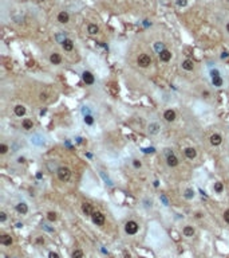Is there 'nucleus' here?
Here are the masks:
<instances>
[{
    "label": "nucleus",
    "mask_w": 229,
    "mask_h": 258,
    "mask_svg": "<svg viewBox=\"0 0 229 258\" xmlns=\"http://www.w3.org/2000/svg\"><path fill=\"white\" fill-rule=\"evenodd\" d=\"M163 119H165V121H168V122H173V121H176V119H177V114H176V112L173 109H166L163 112Z\"/></svg>",
    "instance_id": "nucleus-9"
},
{
    "label": "nucleus",
    "mask_w": 229,
    "mask_h": 258,
    "mask_svg": "<svg viewBox=\"0 0 229 258\" xmlns=\"http://www.w3.org/2000/svg\"><path fill=\"white\" fill-rule=\"evenodd\" d=\"M48 258H60V256L56 251H50V253H48Z\"/></svg>",
    "instance_id": "nucleus-37"
},
{
    "label": "nucleus",
    "mask_w": 229,
    "mask_h": 258,
    "mask_svg": "<svg viewBox=\"0 0 229 258\" xmlns=\"http://www.w3.org/2000/svg\"><path fill=\"white\" fill-rule=\"evenodd\" d=\"M166 164H168L169 167H172V168H174V167H177L179 164L178 157L176 156V155L173 153V151H170V149H166Z\"/></svg>",
    "instance_id": "nucleus-3"
},
{
    "label": "nucleus",
    "mask_w": 229,
    "mask_h": 258,
    "mask_svg": "<svg viewBox=\"0 0 229 258\" xmlns=\"http://www.w3.org/2000/svg\"><path fill=\"white\" fill-rule=\"evenodd\" d=\"M66 39H67V36H66V34H64V32H58L56 35H55V40H56L58 43H60V45H62V43H63Z\"/></svg>",
    "instance_id": "nucleus-27"
},
{
    "label": "nucleus",
    "mask_w": 229,
    "mask_h": 258,
    "mask_svg": "<svg viewBox=\"0 0 229 258\" xmlns=\"http://www.w3.org/2000/svg\"><path fill=\"white\" fill-rule=\"evenodd\" d=\"M83 250L82 249H75V250L71 253V258H83Z\"/></svg>",
    "instance_id": "nucleus-26"
},
{
    "label": "nucleus",
    "mask_w": 229,
    "mask_h": 258,
    "mask_svg": "<svg viewBox=\"0 0 229 258\" xmlns=\"http://www.w3.org/2000/svg\"><path fill=\"white\" fill-rule=\"evenodd\" d=\"M172 51H169L168 49H165L163 51H161L160 54H158V58H160V61L161 62H169L170 59H172Z\"/></svg>",
    "instance_id": "nucleus-13"
},
{
    "label": "nucleus",
    "mask_w": 229,
    "mask_h": 258,
    "mask_svg": "<svg viewBox=\"0 0 229 258\" xmlns=\"http://www.w3.org/2000/svg\"><path fill=\"white\" fill-rule=\"evenodd\" d=\"M217 75H220V71L217 69H214V70L210 71V77H212V78H213V77H217Z\"/></svg>",
    "instance_id": "nucleus-40"
},
{
    "label": "nucleus",
    "mask_w": 229,
    "mask_h": 258,
    "mask_svg": "<svg viewBox=\"0 0 229 258\" xmlns=\"http://www.w3.org/2000/svg\"><path fill=\"white\" fill-rule=\"evenodd\" d=\"M196 216H197V218H201V216H202V214H201V213H197Z\"/></svg>",
    "instance_id": "nucleus-51"
},
{
    "label": "nucleus",
    "mask_w": 229,
    "mask_h": 258,
    "mask_svg": "<svg viewBox=\"0 0 229 258\" xmlns=\"http://www.w3.org/2000/svg\"><path fill=\"white\" fill-rule=\"evenodd\" d=\"M209 142H210V145H213V147H218V145L222 142V136L220 135V133H213V135L209 137Z\"/></svg>",
    "instance_id": "nucleus-8"
},
{
    "label": "nucleus",
    "mask_w": 229,
    "mask_h": 258,
    "mask_svg": "<svg viewBox=\"0 0 229 258\" xmlns=\"http://www.w3.org/2000/svg\"><path fill=\"white\" fill-rule=\"evenodd\" d=\"M30 141L32 142L34 145H38V147H42V145L44 144V137H43L42 135H39V133H36V135H32V136H31Z\"/></svg>",
    "instance_id": "nucleus-10"
},
{
    "label": "nucleus",
    "mask_w": 229,
    "mask_h": 258,
    "mask_svg": "<svg viewBox=\"0 0 229 258\" xmlns=\"http://www.w3.org/2000/svg\"><path fill=\"white\" fill-rule=\"evenodd\" d=\"M56 20L60 24H69L70 23V14L67 11H59L56 15Z\"/></svg>",
    "instance_id": "nucleus-6"
},
{
    "label": "nucleus",
    "mask_w": 229,
    "mask_h": 258,
    "mask_svg": "<svg viewBox=\"0 0 229 258\" xmlns=\"http://www.w3.org/2000/svg\"><path fill=\"white\" fill-rule=\"evenodd\" d=\"M15 209H16V211H18L19 214H21V215H26V214L28 213V206H27V204L24 203V202H20V203H18Z\"/></svg>",
    "instance_id": "nucleus-19"
},
{
    "label": "nucleus",
    "mask_w": 229,
    "mask_h": 258,
    "mask_svg": "<svg viewBox=\"0 0 229 258\" xmlns=\"http://www.w3.org/2000/svg\"><path fill=\"white\" fill-rule=\"evenodd\" d=\"M36 178H38V179H42V173L38 172V173H36Z\"/></svg>",
    "instance_id": "nucleus-50"
},
{
    "label": "nucleus",
    "mask_w": 229,
    "mask_h": 258,
    "mask_svg": "<svg viewBox=\"0 0 229 258\" xmlns=\"http://www.w3.org/2000/svg\"><path fill=\"white\" fill-rule=\"evenodd\" d=\"M7 152H8V145L2 142V144H0V155H5Z\"/></svg>",
    "instance_id": "nucleus-34"
},
{
    "label": "nucleus",
    "mask_w": 229,
    "mask_h": 258,
    "mask_svg": "<svg viewBox=\"0 0 229 258\" xmlns=\"http://www.w3.org/2000/svg\"><path fill=\"white\" fill-rule=\"evenodd\" d=\"M137 63L140 65L141 67H149L150 65H151V58H150V55H147V54H141L140 57H138V59H137Z\"/></svg>",
    "instance_id": "nucleus-5"
},
{
    "label": "nucleus",
    "mask_w": 229,
    "mask_h": 258,
    "mask_svg": "<svg viewBox=\"0 0 229 258\" xmlns=\"http://www.w3.org/2000/svg\"><path fill=\"white\" fill-rule=\"evenodd\" d=\"M101 176L105 179V182H106V184H109V186H113V183H111V180H110L109 178H106V175H105V173L102 172V171H101Z\"/></svg>",
    "instance_id": "nucleus-38"
},
{
    "label": "nucleus",
    "mask_w": 229,
    "mask_h": 258,
    "mask_svg": "<svg viewBox=\"0 0 229 258\" xmlns=\"http://www.w3.org/2000/svg\"><path fill=\"white\" fill-rule=\"evenodd\" d=\"M47 219H48V222H56V219H58V214L55 213V211H48L47 213Z\"/></svg>",
    "instance_id": "nucleus-25"
},
{
    "label": "nucleus",
    "mask_w": 229,
    "mask_h": 258,
    "mask_svg": "<svg viewBox=\"0 0 229 258\" xmlns=\"http://www.w3.org/2000/svg\"><path fill=\"white\" fill-rule=\"evenodd\" d=\"M184 196L186 198V199H193V198H194V191H193V188H186V189H185Z\"/></svg>",
    "instance_id": "nucleus-31"
},
{
    "label": "nucleus",
    "mask_w": 229,
    "mask_h": 258,
    "mask_svg": "<svg viewBox=\"0 0 229 258\" xmlns=\"http://www.w3.org/2000/svg\"><path fill=\"white\" fill-rule=\"evenodd\" d=\"M62 47H63V50H64V51H67V52L73 51V50H74V42H73V39L67 38L63 43H62Z\"/></svg>",
    "instance_id": "nucleus-18"
},
{
    "label": "nucleus",
    "mask_w": 229,
    "mask_h": 258,
    "mask_svg": "<svg viewBox=\"0 0 229 258\" xmlns=\"http://www.w3.org/2000/svg\"><path fill=\"white\" fill-rule=\"evenodd\" d=\"M91 220L94 225L97 226H103L105 222H106V216L103 215V214L101 213V211H94L91 215Z\"/></svg>",
    "instance_id": "nucleus-4"
},
{
    "label": "nucleus",
    "mask_w": 229,
    "mask_h": 258,
    "mask_svg": "<svg viewBox=\"0 0 229 258\" xmlns=\"http://www.w3.org/2000/svg\"><path fill=\"white\" fill-rule=\"evenodd\" d=\"M123 256H125V258H130L131 256H130V253H127V251H123Z\"/></svg>",
    "instance_id": "nucleus-47"
},
{
    "label": "nucleus",
    "mask_w": 229,
    "mask_h": 258,
    "mask_svg": "<svg viewBox=\"0 0 229 258\" xmlns=\"http://www.w3.org/2000/svg\"><path fill=\"white\" fill-rule=\"evenodd\" d=\"M154 50H156V51L160 54L161 51H163V50H165V45H163L162 42H156V43H154Z\"/></svg>",
    "instance_id": "nucleus-29"
},
{
    "label": "nucleus",
    "mask_w": 229,
    "mask_h": 258,
    "mask_svg": "<svg viewBox=\"0 0 229 258\" xmlns=\"http://www.w3.org/2000/svg\"><path fill=\"white\" fill-rule=\"evenodd\" d=\"M147 132H149V135H151V136L158 135L161 132V125L158 122H150L149 125H147Z\"/></svg>",
    "instance_id": "nucleus-7"
},
{
    "label": "nucleus",
    "mask_w": 229,
    "mask_h": 258,
    "mask_svg": "<svg viewBox=\"0 0 229 258\" xmlns=\"http://www.w3.org/2000/svg\"><path fill=\"white\" fill-rule=\"evenodd\" d=\"M50 62L52 65H60L62 63V57L59 52H52L50 54Z\"/></svg>",
    "instance_id": "nucleus-21"
},
{
    "label": "nucleus",
    "mask_w": 229,
    "mask_h": 258,
    "mask_svg": "<svg viewBox=\"0 0 229 258\" xmlns=\"http://www.w3.org/2000/svg\"><path fill=\"white\" fill-rule=\"evenodd\" d=\"M214 191L217 192V194H221L222 191H224V184H222L221 182H217V183H214Z\"/></svg>",
    "instance_id": "nucleus-30"
},
{
    "label": "nucleus",
    "mask_w": 229,
    "mask_h": 258,
    "mask_svg": "<svg viewBox=\"0 0 229 258\" xmlns=\"http://www.w3.org/2000/svg\"><path fill=\"white\" fill-rule=\"evenodd\" d=\"M12 242H14V239H12V237L10 234H5L4 233V234L0 235V243L4 245V246H11Z\"/></svg>",
    "instance_id": "nucleus-14"
},
{
    "label": "nucleus",
    "mask_w": 229,
    "mask_h": 258,
    "mask_svg": "<svg viewBox=\"0 0 229 258\" xmlns=\"http://www.w3.org/2000/svg\"><path fill=\"white\" fill-rule=\"evenodd\" d=\"M138 230H140V225L135 220H127L125 223V233L127 235H135L138 233Z\"/></svg>",
    "instance_id": "nucleus-1"
},
{
    "label": "nucleus",
    "mask_w": 229,
    "mask_h": 258,
    "mask_svg": "<svg viewBox=\"0 0 229 258\" xmlns=\"http://www.w3.org/2000/svg\"><path fill=\"white\" fill-rule=\"evenodd\" d=\"M181 66H182V69H184L185 71H193V69H194V63H193V61H192V59H185L181 63Z\"/></svg>",
    "instance_id": "nucleus-20"
},
{
    "label": "nucleus",
    "mask_w": 229,
    "mask_h": 258,
    "mask_svg": "<svg viewBox=\"0 0 229 258\" xmlns=\"http://www.w3.org/2000/svg\"><path fill=\"white\" fill-rule=\"evenodd\" d=\"M228 57H229V54H228L227 51H224V52H222V55H221V58H222V59H224V58H228Z\"/></svg>",
    "instance_id": "nucleus-46"
},
{
    "label": "nucleus",
    "mask_w": 229,
    "mask_h": 258,
    "mask_svg": "<svg viewBox=\"0 0 229 258\" xmlns=\"http://www.w3.org/2000/svg\"><path fill=\"white\" fill-rule=\"evenodd\" d=\"M14 113H15V116H18V117H24L27 113V109L24 105H16V106L14 108Z\"/></svg>",
    "instance_id": "nucleus-15"
},
{
    "label": "nucleus",
    "mask_w": 229,
    "mask_h": 258,
    "mask_svg": "<svg viewBox=\"0 0 229 258\" xmlns=\"http://www.w3.org/2000/svg\"><path fill=\"white\" fill-rule=\"evenodd\" d=\"M18 163H19V164L26 163V159H24V157H19V159H18Z\"/></svg>",
    "instance_id": "nucleus-45"
},
{
    "label": "nucleus",
    "mask_w": 229,
    "mask_h": 258,
    "mask_svg": "<svg viewBox=\"0 0 229 258\" xmlns=\"http://www.w3.org/2000/svg\"><path fill=\"white\" fill-rule=\"evenodd\" d=\"M225 30H227V32L229 34V22H228L227 24H225Z\"/></svg>",
    "instance_id": "nucleus-48"
},
{
    "label": "nucleus",
    "mask_w": 229,
    "mask_h": 258,
    "mask_svg": "<svg viewBox=\"0 0 229 258\" xmlns=\"http://www.w3.org/2000/svg\"><path fill=\"white\" fill-rule=\"evenodd\" d=\"M160 199L163 202V204H165V206H169V202H168V199H166V196H165V195H161V196H160Z\"/></svg>",
    "instance_id": "nucleus-42"
},
{
    "label": "nucleus",
    "mask_w": 229,
    "mask_h": 258,
    "mask_svg": "<svg viewBox=\"0 0 229 258\" xmlns=\"http://www.w3.org/2000/svg\"><path fill=\"white\" fill-rule=\"evenodd\" d=\"M56 175H58V179H59L60 182L67 183L71 179V169L69 168V167H59Z\"/></svg>",
    "instance_id": "nucleus-2"
},
{
    "label": "nucleus",
    "mask_w": 229,
    "mask_h": 258,
    "mask_svg": "<svg viewBox=\"0 0 229 258\" xmlns=\"http://www.w3.org/2000/svg\"><path fill=\"white\" fill-rule=\"evenodd\" d=\"M210 95V93L208 92V90H205V92H202V97H205V98H208Z\"/></svg>",
    "instance_id": "nucleus-44"
},
{
    "label": "nucleus",
    "mask_w": 229,
    "mask_h": 258,
    "mask_svg": "<svg viewBox=\"0 0 229 258\" xmlns=\"http://www.w3.org/2000/svg\"><path fill=\"white\" fill-rule=\"evenodd\" d=\"M5 220H7V214H5L4 211H0V222L4 223Z\"/></svg>",
    "instance_id": "nucleus-36"
},
{
    "label": "nucleus",
    "mask_w": 229,
    "mask_h": 258,
    "mask_svg": "<svg viewBox=\"0 0 229 258\" xmlns=\"http://www.w3.org/2000/svg\"><path fill=\"white\" fill-rule=\"evenodd\" d=\"M212 83H213V86H216V88H221V86L224 85V81H222V78L220 75H217V77H213L212 78Z\"/></svg>",
    "instance_id": "nucleus-24"
},
{
    "label": "nucleus",
    "mask_w": 229,
    "mask_h": 258,
    "mask_svg": "<svg viewBox=\"0 0 229 258\" xmlns=\"http://www.w3.org/2000/svg\"><path fill=\"white\" fill-rule=\"evenodd\" d=\"M39 2H44V0H39Z\"/></svg>",
    "instance_id": "nucleus-52"
},
{
    "label": "nucleus",
    "mask_w": 229,
    "mask_h": 258,
    "mask_svg": "<svg viewBox=\"0 0 229 258\" xmlns=\"http://www.w3.org/2000/svg\"><path fill=\"white\" fill-rule=\"evenodd\" d=\"M174 3H176V5L179 8H184V7H186L188 5V0H174Z\"/></svg>",
    "instance_id": "nucleus-33"
},
{
    "label": "nucleus",
    "mask_w": 229,
    "mask_h": 258,
    "mask_svg": "<svg viewBox=\"0 0 229 258\" xmlns=\"http://www.w3.org/2000/svg\"><path fill=\"white\" fill-rule=\"evenodd\" d=\"M224 220L229 225V209L225 210V213H224Z\"/></svg>",
    "instance_id": "nucleus-39"
},
{
    "label": "nucleus",
    "mask_w": 229,
    "mask_h": 258,
    "mask_svg": "<svg viewBox=\"0 0 229 258\" xmlns=\"http://www.w3.org/2000/svg\"><path fill=\"white\" fill-rule=\"evenodd\" d=\"M184 153L189 160H194L197 157V149L193 148V147H188V148H185Z\"/></svg>",
    "instance_id": "nucleus-12"
},
{
    "label": "nucleus",
    "mask_w": 229,
    "mask_h": 258,
    "mask_svg": "<svg viewBox=\"0 0 229 258\" xmlns=\"http://www.w3.org/2000/svg\"><path fill=\"white\" fill-rule=\"evenodd\" d=\"M99 26L95 23H89L87 24V32L90 35H97V34H99Z\"/></svg>",
    "instance_id": "nucleus-17"
},
{
    "label": "nucleus",
    "mask_w": 229,
    "mask_h": 258,
    "mask_svg": "<svg viewBox=\"0 0 229 258\" xmlns=\"http://www.w3.org/2000/svg\"><path fill=\"white\" fill-rule=\"evenodd\" d=\"M82 78H83V82H85L86 85H92V83L95 82L94 75H92V73H90V71H83Z\"/></svg>",
    "instance_id": "nucleus-11"
},
{
    "label": "nucleus",
    "mask_w": 229,
    "mask_h": 258,
    "mask_svg": "<svg viewBox=\"0 0 229 258\" xmlns=\"http://www.w3.org/2000/svg\"><path fill=\"white\" fill-rule=\"evenodd\" d=\"M47 167H48V169L51 171V172H58V169H59V167L56 166V163H54V161H48L47 163Z\"/></svg>",
    "instance_id": "nucleus-32"
},
{
    "label": "nucleus",
    "mask_w": 229,
    "mask_h": 258,
    "mask_svg": "<svg viewBox=\"0 0 229 258\" xmlns=\"http://www.w3.org/2000/svg\"><path fill=\"white\" fill-rule=\"evenodd\" d=\"M21 126H23L24 130H31V129L34 128L32 120H31V119H24L23 121H21Z\"/></svg>",
    "instance_id": "nucleus-23"
},
{
    "label": "nucleus",
    "mask_w": 229,
    "mask_h": 258,
    "mask_svg": "<svg viewBox=\"0 0 229 258\" xmlns=\"http://www.w3.org/2000/svg\"><path fill=\"white\" fill-rule=\"evenodd\" d=\"M194 233H196V230H194L193 226H185L184 230H182V234H184L185 237H188V238L193 237Z\"/></svg>",
    "instance_id": "nucleus-22"
},
{
    "label": "nucleus",
    "mask_w": 229,
    "mask_h": 258,
    "mask_svg": "<svg viewBox=\"0 0 229 258\" xmlns=\"http://www.w3.org/2000/svg\"><path fill=\"white\" fill-rule=\"evenodd\" d=\"M83 121H85L86 125H92L94 124V117H92V114H86V116H83Z\"/></svg>",
    "instance_id": "nucleus-28"
},
{
    "label": "nucleus",
    "mask_w": 229,
    "mask_h": 258,
    "mask_svg": "<svg viewBox=\"0 0 229 258\" xmlns=\"http://www.w3.org/2000/svg\"><path fill=\"white\" fill-rule=\"evenodd\" d=\"M142 151H144L145 153H149V152H150V153H153V152L156 151V149H154V148H144Z\"/></svg>",
    "instance_id": "nucleus-43"
},
{
    "label": "nucleus",
    "mask_w": 229,
    "mask_h": 258,
    "mask_svg": "<svg viewBox=\"0 0 229 258\" xmlns=\"http://www.w3.org/2000/svg\"><path fill=\"white\" fill-rule=\"evenodd\" d=\"M82 213L85 214V215H87V216H91L92 213H94V210H92V204L85 202V203L82 204Z\"/></svg>",
    "instance_id": "nucleus-16"
},
{
    "label": "nucleus",
    "mask_w": 229,
    "mask_h": 258,
    "mask_svg": "<svg viewBox=\"0 0 229 258\" xmlns=\"http://www.w3.org/2000/svg\"><path fill=\"white\" fill-rule=\"evenodd\" d=\"M36 243H38V245H44V243H46L44 238H42V237H38V238H36Z\"/></svg>",
    "instance_id": "nucleus-41"
},
{
    "label": "nucleus",
    "mask_w": 229,
    "mask_h": 258,
    "mask_svg": "<svg viewBox=\"0 0 229 258\" xmlns=\"http://www.w3.org/2000/svg\"><path fill=\"white\" fill-rule=\"evenodd\" d=\"M158 186H160V182H158V180H156V182H154V187H158Z\"/></svg>",
    "instance_id": "nucleus-49"
},
{
    "label": "nucleus",
    "mask_w": 229,
    "mask_h": 258,
    "mask_svg": "<svg viewBox=\"0 0 229 258\" xmlns=\"http://www.w3.org/2000/svg\"><path fill=\"white\" fill-rule=\"evenodd\" d=\"M133 167H134L135 169H140L141 167H142L141 160H138V159H134V160H133Z\"/></svg>",
    "instance_id": "nucleus-35"
},
{
    "label": "nucleus",
    "mask_w": 229,
    "mask_h": 258,
    "mask_svg": "<svg viewBox=\"0 0 229 258\" xmlns=\"http://www.w3.org/2000/svg\"><path fill=\"white\" fill-rule=\"evenodd\" d=\"M227 2H228V3H229V0H227Z\"/></svg>",
    "instance_id": "nucleus-53"
}]
</instances>
